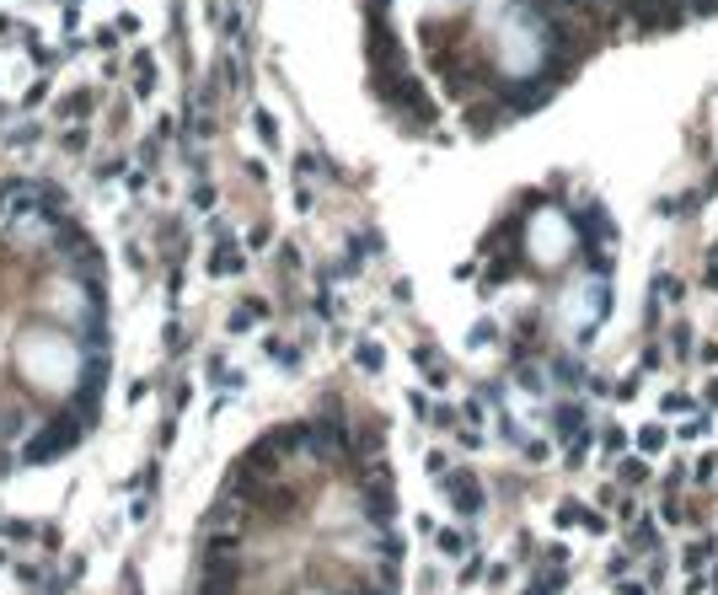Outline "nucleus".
I'll use <instances>...</instances> for the list:
<instances>
[{
    "label": "nucleus",
    "mask_w": 718,
    "mask_h": 595,
    "mask_svg": "<svg viewBox=\"0 0 718 595\" xmlns=\"http://www.w3.org/2000/svg\"><path fill=\"white\" fill-rule=\"evenodd\" d=\"M638 445H643V451H659V445H665V429H659V424H649V429L638 435Z\"/></svg>",
    "instance_id": "obj_1"
},
{
    "label": "nucleus",
    "mask_w": 718,
    "mask_h": 595,
    "mask_svg": "<svg viewBox=\"0 0 718 595\" xmlns=\"http://www.w3.org/2000/svg\"><path fill=\"white\" fill-rule=\"evenodd\" d=\"M622 478H627V483H643V478H649V467L632 456V462H622Z\"/></svg>",
    "instance_id": "obj_2"
},
{
    "label": "nucleus",
    "mask_w": 718,
    "mask_h": 595,
    "mask_svg": "<svg viewBox=\"0 0 718 595\" xmlns=\"http://www.w3.org/2000/svg\"><path fill=\"white\" fill-rule=\"evenodd\" d=\"M708 279H718V263H713V269H708Z\"/></svg>",
    "instance_id": "obj_3"
}]
</instances>
